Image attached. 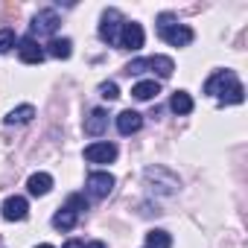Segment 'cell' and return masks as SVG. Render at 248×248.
<instances>
[{
  "mask_svg": "<svg viewBox=\"0 0 248 248\" xmlns=\"http://www.w3.org/2000/svg\"><path fill=\"white\" fill-rule=\"evenodd\" d=\"M204 93L207 96H216L219 105H239L245 99V88H242V82L236 79L233 70H216L204 82Z\"/></svg>",
  "mask_w": 248,
  "mask_h": 248,
  "instance_id": "1",
  "label": "cell"
},
{
  "mask_svg": "<svg viewBox=\"0 0 248 248\" xmlns=\"http://www.w3.org/2000/svg\"><path fill=\"white\" fill-rule=\"evenodd\" d=\"M158 35H161L167 44H172V47H187V44H193V38H196V32H193L187 24H178L170 12H164V15L158 18Z\"/></svg>",
  "mask_w": 248,
  "mask_h": 248,
  "instance_id": "2",
  "label": "cell"
},
{
  "mask_svg": "<svg viewBox=\"0 0 248 248\" xmlns=\"http://www.w3.org/2000/svg\"><path fill=\"white\" fill-rule=\"evenodd\" d=\"M146 70H155L161 79H170L175 73V62L170 56H146V59H132L126 64V73H146Z\"/></svg>",
  "mask_w": 248,
  "mask_h": 248,
  "instance_id": "3",
  "label": "cell"
},
{
  "mask_svg": "<svg viewBox=\"0 0 248 248\" xmlns=\"http://www.w3.org/2000/svg\"><path fill=\"white\" fill-rule=\"evenodd\" d=\"M123 24H126V21H123V15H120L117 9H105L102 18H99V38H102L105 44H117Z\"/></svg>",
  "mask_w": 248,
  "mask_h": 248,
  "instance_id": "4",
  "label": "cell"
},
{
  "mask_svg": "<svg viewBox=\"0 0 248 248\" xmlns=\"http://www.w3.org/2000/svg\"><path fill=\"white\" fill-rule=\"evenodd\" d=\"M85 190L91 199H108L114 190V175L111 172H91L85 181Z\"/></svg>",
  "mask_w": 248,
  "mask_h": 248,
  "instance_id": "5",
  "label": "cell"
},
{
  "mask_svg": "<svg viewBox=\"0 0 248 248\" xmlns=\"http://www.w3.org/2000/svg\"><path fill=\"white\" fill-rule=\"evenodd\" d=\"M143 27L140 24H135V21H126V24H123V30H120V38H117V44L123 47V50H140L143 47Z\"/></svg>",
  "mask_w": 248,
  "mask_h": 248,
  "instance_id": "6",
  "label": "cell"
},
{
  "mask_svg": "<svg viewBox=\"0 0 248 248\" xmlns=\"http://www.w3.org/2000/svg\"><path fill=\"white\" fill-rule=\"evenodd\" d=\"M59 24H62V18L53 9H38L32 18V35H56Z\"/></svg>",
  "mask_w": 248,
  "mask_h": 248,
  "instance_id": "7",
  "label": "cell"
},
{
  "mask_svg": "<svg viewBox=\"0 0 248 248\" xmlns=\"http://www.w3.org/2000/svg\"><path fill=\"white\" fill-rule=\"evenodd\" d=\"M0 213H3L6 222H24L30 216V202L24 196H9L3 202V207H0Z\"/></svg>",
  "mask_w": 248,
  "mask_h": 248,
  "instance_id": "8",
  "label": "cell"
},
{
  "mask_svg": "<svg viewBox=\"0 0 248 248\" xmlns=\"http://www.w3.org/2000/svg\"><path fill=\"white\" fill-rule=\"evenodd\" d=\"M114 158H117V146L108 143V140L85 146V161H88V164H111Z\"/></svg>",
  "mask_w": 248,
  "mask_h": 248,
  "instance_id": "9",
  "label": "cell"
},
{
  "mask_svg": "<svg viewBox=\"0 0 248 248\" xmlns=\"http://www.w3.org/2000/svg\"><path fill=\"white\" fill-rule=\"evenodd\" d=\"M18 56H21V62H24V64H41L47 53L41 50V44H38L32 35H27V38H21V41H18Z\"/></svg>",
  "mask_w": 248,
  "mask_h": 248,
  "instance_id": "10",
  "label": "cell"
},
{
  "mask_svg": "<svg viewBox=\"0 0 248 248\" xmlns=\"http://www.w3.org/2000/svg\"><path fill=\"white\" fill-rule=\"evenodd\" d=\"M105 129H108V111H105V108H93V111L85 117V135L99 138Z\"/></svg>",
  "mask_w": 248,
  "mask_h": 248,
  "instance_id": "11",
  "label": "cell"
},
{
  "mask_svg": "<svg viewBox=\"0 0 248 248\" xmlns=\"http://www.w3.org/2000/svg\"><path fill=\"white\" fill-rule=\"evenodd\" d=\"M140 126H143V114H138L132 108L117 114V132L120 135H135V132H140Z\"/></svg>",
  "mask_w": 248,
  "mask_h": 248,
  "instance_id": "12",
  "label": "cell"
},
{
  "mask_svg": "<svg viewBox=\"0 0 248 248\" xmlns=\"http://www.w3.org/2000/svg\"><path fill=\"white\" fill-rule=\"evenodd\" d=\"M27 190H30V196H47V193L53 190V175H50V172H35V175H30Z\"/></svg>",
  "mask_w": 248,
  "mask_h": 248,
  "instance_id": "13",
  "label": "cell"
},
{
  "mask_svg": "<svg viewBox=\"0 0 248 248\" xmlns=\"http://www.w3.org/2000/svg\"><path fill=\"white\" fill-rule=\"evenodd\" d=\"M76 222H79V213H76V210H70L67 204H64V207H59V210L53 213V228H56V231H73V228H76Z\"/></svg>",
  "mask_w": 248,
  "mask_h": 248,
  "instance_id": "14",
  "label": "cell"
},
{
  "mask_svg": "<svg viewBox=\"0 0 248 248\" xmlns=\"http://www.w3.org/2000/svg\"><path fill=\"white\" fill-rule=\"evenodd\" d=\"M158 93H161V85H158L155 79H143V82H138V85L132 88V96L140 99V102H149V99H155Z\"/></svg>",
  "mask_w": 248,
  "mask_h": 248,
  "instance_id": "15",
  "label": "cell"
},
{
  "mask_svg": "<svg viewBox=\"0 0 248 248\" xmlns=\"http://www.w3.org/2000/svg\"><path fill=\"white\" fill-rule=\"evenodd\" d=\"M32 117H35V108L32 105H18V108H12L3 117V123H6V126H24V123H30Z\"/></svg>",
  "mask_w": 248,
  "mask_h": 248,
  "instance_id": "16",
  "label": "cell"
},
{
  "mask_svg": "<svg viewBox=\"0 0 248 248\" xmlns=\"http://www.w3.org/2000/svg\"><path fill=\"white\" fill-rule=\"evenodd\" d=\"M47 53H50L53 59H70L73 41H70V38H53V41L47 44Z\"/></svg>",
  "mask_w": 248,
  "mask_h": 248,
  "instance_id": "17",
  "label": "cell"
},
{
  "mask_svg": "<svg viewBox=\"0 0 248 248\" xmlns=\"http://www.w3.org/2000/svg\"><path fill=\"white\" fill-rule=\"evenodd\" d=\"M170 108H172L175 114H181V117H184V114H190V111H193V96H190L187 91H175V93H172V99H170Z\"/></svg>",
  "mask_w": 248,
  "mask_h": 248,
  "instance_id": "18",
  "label": "cell"
},
{
  "mask_svg": "<svg viewBox=\"0 0 248 248\" xmlns=\"http://www.w3.org/2000/svg\"><path fill=\"white\" fill-rule=\"evenodd\" d=\"M170 245H172V236H170L167 231L152 228V231L146 233V248H170Z\"/></svg>",
  "mask_w": 248,
  "mask_h": 248,
  "instance_id": "19",
  "label": "cell"
},
{
  "mask_svg": "<svg viewBox=\"0 0 248 248\" xmlns=\"http://www.w3.org/2000/svg\"><path fill=\"white\" fill-rule=\"evenodd\" d=\"M15 44H18V38H15V32H12V30H0V56L12 53V50H15Z\"/></svg>",
  "mask_w": 248,
  "mask_h": 248,
  "instance_id": "20",
  "label": "cell"
},
{
  "mask_svg": "<svg viewBox=\"0 0 248 248\" xmlns=\"http://www.w3.org/2000/svg\"><path fill=\"white\" fill-rule=\"evenodd\" d=\"M99 96H102V99H117V96H120L117 82H102V85H99Z\"/></svg>",
  "mask_w": 248,
  "mask_h": 248,
  "instance_id": "21",
  "label": "cell"
},
{
  "mask_svg": "<svg viewBox=\"0 0 248 248\" xmlns=\"http://www.w3.org/2000/svg\"><path fill=\"white\" fill-rule=\"evenodd\" d=\"M67 207L76 210V213H82V210H88V202H85L82 196H70V199H67Z\"/></svg>",
  "mask_w": 248,
  "mask_h": 248,
  "instance_id": "22",
  "label": "cell"
},
{
  "mask_svg": "<svg viewBox=\"0 0 248 248\" xmlns=\"http://www.w3.org/2000/svg\"><path fill=\"white\" fill-rule=\"evenodd\" d=\"M64 248H85V245H82V242H79V239H70V242H67V245H64Z\"/></svg>",
  "mask_w": 248,
  "mask_h": 248,
  "instance_id": "23",
  "label": "cell"
},
{
  "mask_svg": "<svg viewBox=\"0 0 248 248\" xmlns=\"http://www.w3.org/2000/svg\"><path fill=\"white\" fill-rule=\"evenodd\" d=\"M85 248H105V242H99V239H96V242H88Z\"/></svg>",
  "mask_w": 248,
  "mask_h": 248,
  "instance_id": "24",
  "label": "cell"
},
{
  "mask_svg": "<svg viewBox=\"0 0 248 248\" xmlns=\"http://www.w3.org/2000/svg\"><path fill=\"white\" fill-rule=\"evenodd\" d=\"M35 248H53V245H47V242H44V245H35Z\"/></svg>",
  "mask_w": 248,
  "mask_h": 248,
  "instance_id": "25",
  "label": "cell"
}]
</instances>
